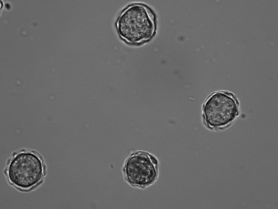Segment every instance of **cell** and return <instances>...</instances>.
Returning <instances> with one entry per match:
<instances>
[{"label": "cell", "instance_id": "4", "mask_svg": "<svg viewBox=\"0 0 278 209\" xmlns=\"http://www.w3.org/2000/svg\"><path fill=\"white\" fill-rule=\"evenodd\" d=\"M239 102L232 93H215L205 101L203 109V120L207 128L222 129L230 126L239 114Z\"/></svg>", "mask_w": 278, "mask_h": 209}, {"label": "cell", "instance_id": "5", "mask_svg": "<svg viewBox=\"0 0 278 209\" xmlns=\"http://www.w3.org/2000/svg\"><path fill=\"white\" fill-rule=\"evenodd\" d=\"M239 204L242 205H244L245 204V201L244 200H242L239 202Z\"/></svg>", "mask_w": 278, "mask_h": 209}, {"label": "cell", "instance_id": "2", "mask_svg": "<svg viewBox=\"0 0 278 209\" xmlns=\"http://www.w3.org/2000/svg\"><path fill=\"white\" fill-rule=\"evenodd\" d=\"M9 183L20 190L32 189L41 183L45 173L41 158L34 152L23 151L13 156L5 171Z\"/></svg>", "mask_w": 278, "mask_h": 209}, {"label": "cell", "instance_id": "6", "mask_svg": "<svg viewBox=\"0 0 278 209\" xmlns=\"http://www.w3.org/2000/svg\"><path fill=\"white\" fill-rule=\"evenodd\" d=\"M264 206L266 207L267 208L269 206V203L268 202H265L264 203Z\"/></svg>", "mask_w": 278, "mask_h": 209}, {"label": "cell", "instance_id": "1", "mask_svg": "<svg viewBox=\"0 0 278 209\" xmlns=\"http://www.w3.org/2000/svg\"><path fill=\"white\" fill-rule=\"evenodd\" d=\"M116 26L119 35L126 42L140 43L150 39L154 34L155 15L149 7L143 3H132L121 12Z\"/></svg>", "mask_w": 278, "mask_h": 209}, {"label": "cell", "instance_id": "7", "mask_svg": "<svg viewBox=\"0 0 278 209\" xmlns=\"http://www.w3.org/2000/svg\"><path fill=\"white\" fill-rule=\"evenodd\" d=\"M244 174L246 176H248L250 174V172L248 171H246L244 172Z\"/></svg>", "mask_w": 278, "mask_h": 209}, {"label": "cell", "instance_id": "3", "mask_svg": "<svg viewBox=\"0 0 278 209\" xmlns=\"http://www.w3.org/2000/svg\"><path fill=\"white\" fill-rule=\"evenodd\" d=\"M160 163L158 157L149 152L138 150L131 152L122 167L123 178L131 187L145 189L158 180Z\"/></svg>", "mask_w": 278, "mask_h": 209}]
</instances>
